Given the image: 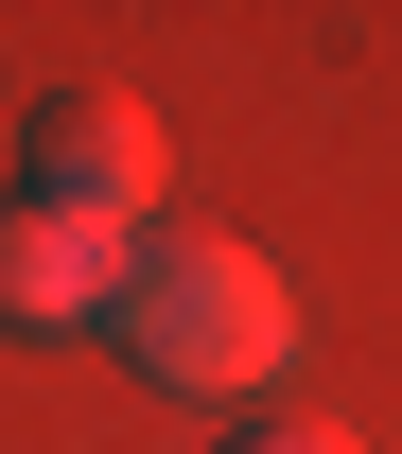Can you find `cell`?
Segmentation results:
<instances>
[{"label":"cell","mask_w":402,"mask_h":454,"mask_svg":"<svg viewBox=\"0 0 402 454\" xmlns=\"http://www.w3.org/2000/svg\"><path fill=\"white\" fill-rule=\"evenodd\" d=\"M228 454H367V437H350V419H245Z\"/></svg>","instance_id":"277c9868"},{"label":"cell","mask_w":402,"mask_h":454,"mask_svg":"<svg viewBox=\"0 0 402 454\" xmlns=\"http://www.w3.org/2000/svg\"><path fill=\"white\" fill-rule=\"evenodd\" d=\"M106 333L158 367V385H193V402H245V385H280L297 367V297H280V262L245 245V227H122V280H106Z\"/></svg>","instance_id":"6da1fadb"},{"label":"cell","mask_w":402,"mask_h":454,"mask_svg":"<svg viewBox=\"0 0 402 454\" xmlns=\"http://www.w3.org/2000/svg\"><path fill=\"white\" fill-rule=\"evenodd\" d=\"M158 175H175L158 106H122V88H35V122H18V192H35V210H70V227H158Z\"/></svg>","instance_id":"7a4b0ae2"},{"label":"cell","mask_w":402,"mask_h":454,"mask_svg":"<svg viewBox=\"0 0 402 454\" xmlns=\"http://www.w3.org/2000/svg\"><path fill=\"white\" fill-rule=\"evenodd\" d=\"M106 280H122V227L0 192V333H106Z\"/></svg>","instance_id":"3957f363"}]
</instances>
